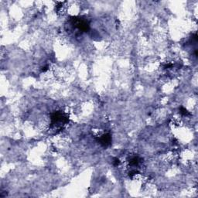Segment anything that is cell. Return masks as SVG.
I'll list each match as a JSON object with an SVG mask.
<instances>
[{
	"instance_id": "cell-1",
	"label": "cell",
	"mask_w": 198,
	"mask_h": 198,
	"mask_svg": "<svg viewBox=\"0 0 198 198\" xmlns=\"http://www.w3.org/2000/svg\"><path fill=\"white\" fill-rule=\"evenodd\" d=\"M70 22L74 27L76 29L80 34L87 33L90 30V23L88 20L80 16H72L70 19Z\"/></svg>"
},
{
	"instance_id": "cell-2",
	"label": "cell",
	"mask_w": 198,
	"mask_h": 198,
	"mask_svg": "<svg viewBox=\"0 0 198 198\" xmlns=\"http://www.w3.org/2000/svg\"><path fill=\"white\" fill-rule=\"evenodd\" d=\"M69 119L67 115L60 111H54L51 116V127H58L67 124Z\"/></svg>"
},
{
	"instance_id": "cell-3",
	"label": "cell",
	"mask_w": 198,
	"mask_h": 198,
	"mask_svg": "<svg viewBox=\"0 0 198 198\" xmlns=\"http://www.w3.org/2000/svg\"><path fill=\"white\" fill-rule=\"evenodd\" d=\"M98 143L104 148H107L111 145V142H112V138L110 133H105L102 135V136L98 137L97 139Z\"/></svg>"
},
{
	"instance_id": "cell-4",
	"label": "cell",
	"mask_w": 198,
	"mask_h": 198,
	"mask_svg": "<svg viewBox=\"0 0 198 198\" xmlns=\"http://www.w3.org/2000/svg\"><path fill=\"white\" fill-rule=\"evenodd\" d=\"M142 158L139 157V156H131L129 159L128 160V164L131 167H137L139 165V163L142 162Z\"/></svg>"
},
{
	"instance_id": "cell-5",
	"label": "cell",
	"mask_w": 198,
	"mask_h": 198,
	"mask_svg": "<svg viewBox=\"0 0 198 198\" xmlns=\"http://www.w3.org/2000/svg\"><path fill=\"white\" fill-rule=\"evenodd\" d=\"M179 110H180V113L182 115H184V116L190 115V113H189V111H187L185 108H184V107H180Z\"/></svg>"
},
{
	"instance_id": "cell-6",
	"label": "cell",
	"mask_w": 198,
	"mask_h": 198,
	"mask_svg": "<svg viewBox=\"0 0 198 198\" xmlns=\"http://www.w3.org/2000/svg\"><path fill=\"white\" fill-rule=\"evenodd\" d=\"M113 165H114V167H118L119 164H120V160H119V159L118 158H114L113 159V162H112Z\"/></svg>"
},
{
	"instance_id": "cell-7",
	"label": "cell",
	"mask_w": 198,
	"mask_h": 198,
	"mask_svg": "<svg viewBox=\"0 0 198 198\" xmlns=\"http://www.w3.org/2000/svg\"><path fill=\"white\" fill-rule=\"evenodd\" d=\"M47 70H48V67H47V66H45V67H42L41 71H42V72H46Z\"/></svg>"
}]
</instances>
